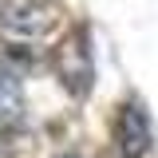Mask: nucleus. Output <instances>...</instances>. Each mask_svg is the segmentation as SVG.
I'll use <instances>...</instances> for the list:
<instances>
[{"label":"nucleus","mask_w":158,"mask_h":158,"mask_svg":"<svg viewBox=\"0 0 158 158\" xmlns=\"http://www.w3.org/2000/svg\"><path fill=\"white\" fill-rule=\"evenodd\" d=\"M63 28L59 0H0V36L20 44H40Z\"/></svg>","instance_id":"obj_1"},{"label":"nucleus","mask_w":158,"mask_h":158,"mask_svg":"<svg viewBox=\"0 0 158 158\" xmlns=\"http://www.w3.org/2000/svg\"><path fill=\"white\" fill-rule=\"evenodd\" d=\"M150 118L138 103H123L118 107V118H115V146L123 158H146L150 154Z\"/></svg>","instance_id":"obj_2"},{"label":"nucleus","mask_w":158,"mask_h":158,"mask_svg":"<svg viewBox=\"0 0 158 158\" xmlns=\"http://www.w3.org/2000/svg\"><path fill=\"white\" fill-rule=\"evenodd\" d=\"M59 75H63V83H67L75 95L87 91V83H91V75H95V67H91V56H87L83 36H71L63 48H59Z\"/></svg>","instance_id":"obj_3"},{"label":"nucleus","mask_w":158,"mask_h":158,"mask_svg":"<svg viewBox=\"0 0 158 158\" xmlns=\"http://www.w3.org/2000/svg\"><path fill=\"white\" fill-rule=\"evenodd\" d=\"M20 118H24V95H20L16 75H4L0 71V135L12 131Z\"/></svg>","instance_id":"obj_4"}]
</instances>
